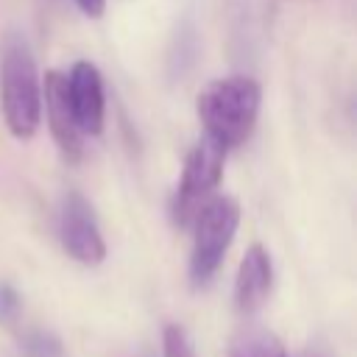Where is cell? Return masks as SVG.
Instances as JSON below:
<instances>
[{
	"instance_id": "obj_1",
	"label": "cell",
	"mask_w": 357,
	"mask_h": 357,
	"mask_svg": "<svg viewBox=\"0 0 357 357\" xmlns=\"http://www.w3.org/2000/svg\"><path fill=\"white\" fill-rule=\"evenodd\" d=\"M259 100L262 89L248 75H226L209 81L195 98L204 137L218 142L223 151L243 145L257 126Z\"/></svg>"
},
{
	"instance_id": "obj_2",
	"label": "cell",
	"mask_w": 357,
	"mask_h": 357,
	"mask_svg": "<svg viewBox=\"0 0 357 357\" xmlns=\"http://www.w3.org/2000/svg\"><path fill=\"white\" fill-rule=\"evenodd\" d=\"M0 109L17 139H31L42 120V86L33 53L22 36H8L0 50Z\"/></svg>"
},
{
	"instance_id": "obj_3",
	"label": "cell",
	"mask_w": 357,
	"mask_h": 357,
	"mask_svg": "<svg viewBox=\"0 0 357 357\" xmlns=\"http://www.w3.org/2000/svg\"><path fill=\"white\" fill-rule=\"evenodd\" d=\"M192 254L190 279L192 284H206L220 268L234 231L240 226V204L231 195H212L192 218Z\"/></svg>"
},
{
	"instance_id": "obj_4",
	"label": "cell",
	"mask_w": 357,
	"mask_h": 357,
	"mask_svg": "<svg viewBox=\"0 0 357 357\" xmlns=\"http://www.w3.org/2000/svg\"><path fill=\"white\" fill-rule=\"evenodd\" d=\"M223 162H226V151L209 137H204L187 153L181 178L173 195V220L178 226H190L195 212L215 195V187L223 178Z\"/></svg>"
},
{
	"instance_id": "obj_5",
	"label": "cell",
	"mask_w": 357,
	"mask_h": 357,
	"mask_svg": "<svg viewBox=\"0 0 357 357\" xmlns=\"http://www.w3.org/2000/svg\"><path fill=\"white\" fill-rule=\"evenodd\" d=\"M59 237H61L64 251L81 265H100L106 257V243H103L98 218L81 192H70L64 198Z\"/></svg>"
},
{
	"instance_id": "obj_6",
	"label": "cell",
	"mask_w": 357,
	"mask_h": 357,
	"mask_svg": "<svg viewBox=\"0 0 357 357\" xmlns=\"http://www.w3.org/2000/svg\"><path fill=\"white\" fill-rule=\"evenodd\" d=\"M67 98H70L78 131L84 137L100 134L106 120V95H103V75L92 61H75L70 67Z\"/></svg>"
},
{
	"instance_id": "obj_7",
	"label": "cell",
	"mask_w": 357,
	"mask_h": 357,
	"mask_svg": "<svg viewBox=\"0 0 357 357\" xmlns=\"http://www.w3.org/2000/svg\"><path fill=\"white\" fill-rule=\"evenodd\" d=\"M45 114H47V126L50 134L61 151V156L67 162H78L84 153V134L75 126L73 117V106L67 98V75L59 70L45 73Z\"/></svg>"
},
{
	"instance_id": "obj_8",
	"label": "cell",
	"mask_w": 357,
	"mask_h": 357,
	"mask_svg": "<svg viewBox=\"0 0 357 357\" xmlns=\"http://www.w3.org/2000/svg\"><path fill=\"white\" fill-rule=\"evenodd\" d=\"M273 287V265H271V254L265 245L254 243L245 257L240 259L237 268V279H234V304L240 312L251 315L257 312Z\"/></svg>"
},
{
	"instance_id": "obj_9",
	"label": "cell",
	"mask_w": 357,
	"mask_h": 357,
	"mask_svg": "<svg viewBox=\"0 0 357 357\" xmlns=\"http://www.w3.org/2000/svg\"><path fill=\"white\" fill-rule=\"evenodd\" d=\"M226 357H287L282 340L265 326H243L231 343Z\"/></svg>"
},
{
	"instance_id": "obj_10",
	"label": "cell",
	"mask_w": 357,
	"mask_h": 357,
	"mask_svg": "<svg viewBox=\"0 0 357 357\" xmlns=\"http://www.w3.org/2000/svg\"><path fill=\"white\" fill-rule=\"evenodd\" d=\"M162 357H195L190 332L181 324H167L162 332Z\"/></svg>"
},
{
	"instance_id": "obj_11",
	"label": "cell",
	"mask_w": 357,
	"mask_h": 357,
	"mask_svg": "<svg viewBox=\"0 0 357 357\" xmlns=\"http://www.w3.org/2000/svg\"><path fill=\"white\" fill-rule=\"evenodd\" d=\"M22 351L25 357H61V343L56 335L33 329L22 337Z\"/></svg>"
},
{
	"instance_id": "obj_12",
	"label": "cell",
	"mask_w": 357,
	"mask_h": 357,
	"mask_svg": "<svg viewBox=\"0 0 357 357\" xmlns=\"http://www.w3.org/2000/svg\"><path fill=\"white\" fill-rule=\"evenodd\" d=\"M22 298L11 284H0V324H14L20 318Z\"/></svg>"
},
{
	"instance_id": "obj_13",
	"label": "cell",
	"mask_w": 357,
	"mask_h": 357,
	"mask_svg": "<svg viewBox=\"0 0 357 357\" xmlns=\"http://www.w3.org/2000/svg\"><path fill=\"white\" fill-rule=\"evenodd\" d=\"M75 6L86 14V17H100L106 8V0H75Z\"/></svg>"
},
{
	"instance_id": "obj_14",
	"label": "cell",
	"mask_w": 357,
	"mask_h": 357,
	"mask_svg": "<svg viewBox=\"0 0 357 357\" xmlns=\"http://www.w3.org/2000/svg\"><path fill=\"white\" fill-rule=\"evenodd\" d=\"M298 357H335V354H332V351H329L324 343H310V346H307V349H304Z\"/></svg>"
}]
</instances>
